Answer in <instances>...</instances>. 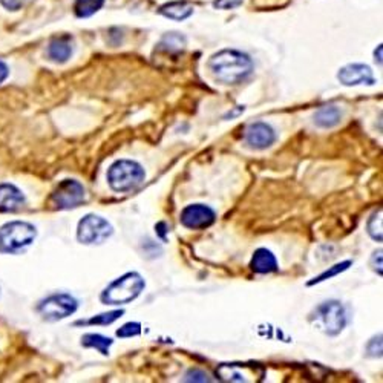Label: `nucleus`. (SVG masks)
I'll return each instance as SVG.
<instances>
[{"label": "nucleus", "instance_id": "c756f323", "mask_svg": "<svg viewBox=\"0 0 383 383\" xmlns=\"http://www.w3.org/2000/svg\"><path fill=\"white\" fill-rule=\"evenodd\" d=\"M8 74H9L8 67H6V64L2 60H0V85H2V83L6 80Z\"/></svg>", "mask_w": 383, "mask_h": 383}, {"label": "nucleus", "instance_id": "1a4fd4ad", "mask_svg": "<svg viewBox=\"0 0 383 383\" xmlns=\"http://www.w3.org/2000/svg\"><path fill=\"white\" fill-rule=\"evenodd\" d=\"M217 219V213H215L209 205L204 204H190L184 207L181 212L180 221L185 229L190 230H204L210 227Z\"/></svg>", "mask_w": 383, "mask_h": 383}, {"label": "nucleus", "instance_id": "4be33fe9", "mask_svg": "<svg viewBox=\"0 0 383 383\" xmlns=\"http://www.w3.org/2000/svg\"><path fill=\"white\" fill-rule=\"evenodd\" d=\"M367 231L368 235L377 241V242H382L383 239V233H382V209H379V212H375L371 215V218L368 219V224H367Z\"/></svg>", "mask_w": 383, "mask_h": 383}, {"label": "nucleus", "instance_id": "6e6552de", "mask_svg": "<svg viewBox=\"0 0 383 383\" xmlns=\"http://www.w3.org/2000/svg\"><path fill=\"white\" fill-rule=\"evenodd\" d=\"M86 200V190L77 180H63L51 195V204L54 209L69 210L79 207Z\"/></svg>", "mask_w": 383, "mask_h": 383}, {"label": "nucleus", "instance_id": "2eb2a0df", "mask_svg": "<svg viewBox=\"0 0 383 383\" xmlns=\"http://www.w3.org/2000/svg\"><path fill=\"white\" fill-rule=\"evenodd\" d=\"M158 13L167 18H172V21L181 22L193 14V5L188 2V0H175V2L163 5L160 9H158Z\"/></svg>", "mask_w": 383, "mask_h": 383}, {"label": "nucleus", "instance_id": "bb28decb", "mask_svg": "<svg viewBox=\"0 0 383 383\" xmlns=\"http://www.w3.org/2000/svg\"><path fill=\"white\" fill-rule=\"evenodd\" d=\"M244 0H215L213 6L218 9H233L238 8Z\"/></svg>", "mask_w": 383, "mask_h": 383}, {"label": "nucleus", "instance_id": "b1692460", "mask_svg": "<svg viewBox=\"0 0 383 383\" xmlns=\"http://www.w3.org/2000/svg\"><path fill=\"white\" fill-rule=\"evenodd\" d=\"M142 334V324L138 322H127L120 330H117V336L121 339H127V338H135V336Z\"/></svg>", "mask_w": 383, "mask_h": 383}, {"label": "nucleus", "instance_id": "9b49d317", "mask_svg": "<svg viewBox=\"0 0 383 383\" xmlns=\"http://www.w3.org/2000/svg\"><path fill=\"white\" fill-rule=\"evenodd\" d=\"M275 142H276L275 129L267 123H263V121L250 125L246 130V144L250 149H255V151H264V149L273 146Z\"/></svg>", "mask_w": 383, "mask_h": 383}, {"label": "nucleus", "instance_id": "dca6fc26", "mask_svg": "<svg viewBox=\"0 0 383 383\" xmlns=\"http://www.w3.org/2000/svg\"><path fill=\"white\" fill-rule=\"evenodd\" d=\"M72 55V42L69 37L54 39L48 46V59L54 63H67Z\"/></svg>", "mask_w": 383, "mask_h": 383}, {"label": "nucleus", "instance_id": "412c9836", "mask_svg": "<svg viewBox=\"0 0 383 383\" xmlns=\"http://www.w3.org/2000/svg\"><path fill=\"white\" fill-rule=\"evenodd\" d=\"M123 310H114L109 313H101L98 316L91 317L89 321H79L76 322V325H110L114 324L117 319H120L121 316H123Z\"/></svg>", "mask_w": 383, "mask_h": 383}, {"label": "nucleus", "instance_id": "f3484780", "mask_svg": "<svg viewBox=\"0 0 383 383\" xmlns=\"http://www.w3.org/2000/svg\"><path fill=\"white\" fill-rule=\"evenodd\" d=\"M342 121V112L336 106H325L321 108L314 114V125L322 129L336 127Z\"/></svg>", "mask_w": 383, "mask_h": 383}, {"label": "nucleus", "instance_id": "f257e3e1", "mask_svg": "<svg viewBox=\"0 0 383 383\" xmlns=\"http://www.w3.org/2000/svg\"><path fill=\"white\" fill-rule=\"evenodd\" d=\"M209 69L222 85H238L253 72V62L247 54L236 50H222L212 55Z\"/></svg>", "mask_w": 383, "mask_h": 383}, {"label": "nucleus", "instance_id": "20e7f679", "mask_svg": "<svg viewBox=\"0 0 383 383\" xmlns=\"http://www.w3.org/2000/svg\"><path fill=\"white\" fill-rule=\"evenodd\" d=\"M144 178L146 172L143 166L132 160H118L108 171L109 188L118 193L135 190L143 184Z\"/></svg>", "mask_w": 383, "mask_h": 383}, {"label": "nucleus", "instance_id": "a878e982", "mask_svg": "<svg viewBox=\"0 0 383 383\" xmlns=\"http://www.w3.org/2000/svg\"><path fill=\"white\" fill-rule=\"evenodd\" d=\"M184 380L185 382H212L207 372H204L201 370H190L188 375H185Z\"/></svg>", "mask_w": 383, "mask_h": 383}, {"label": "nucleus", "instance_id": "f8f14e48", "mask_svg": "<svg viewBox=\"0 0 383 383\" xmlns=\"http://www.w3.org/2000/svg\"><path fill=\"white\" fill-rule=\"evenodd\" d=\"M25 205V195L14 184H0V212L13 213Z\"/></svg>", "mask_w": 383, "mask_h": 383}, {"label": "nucleus", "instance_id": "39448f33", "mask_svg": "<svg viewBox=\"0 0 383 383\" xmlns=\"http://www.w3.org/2000/svg\"><path fill=\"white\" fill-rule=\"evenodd\" d=\"M313 321L326 336H338L347 326V311L339 301H326L316 307Z\"/></svg>", "mask_w": 383, "mask_h": 383}, {"label": "nucleus", "instance_id": "5701e85b", "mask_svg": "<svg viewBox=\"0 0 383 383\" xmlns=\"http://www.w3.org/2000/svg\"><path fill=\"white\" fill-rule=\"evenodd\" d=\"M351 264H353V263H351V261H345V263H341V264H336V265H333V267H331L330 270H326V272H324V273H322L321 276H317V278H314V279H313V281H310V282H308V285L321 284V282L326 281V279H330V278H333V276H336V275H339V273L345 272V270H348Z\"/></svg>", "mask_w": 383, "mask_h": 383}, {"label": "nucleus", "instance_id": "aec40b11", "mask_svg": "<svg viewBox=\"0 0 383 383\" xmlns=\"http://www.w3.org/2000/svg\"><path fill=\"white\" fill-rule=\"evenodd\" d=\"M105 5V0H76L74 4V13L77 17L85 18L94 16Z\"/></svg>", "mask_w": 383, "mask_h": 383}, {"label": "nucleus", "instance_id": "423d86ee", "mask_svg": "<svg viewBox=\"0 0 383 383\" xmlns=\"http://www.w3.org/2000/svg\"><path fill=\"white\" fill-rule=\"evenodd\" d=\"M112 235H114L112 224L96 213L86 215L77 226V239L85 246H100Z\"/></svg>", "mask_w": 383, "mask_h": 383}, {"label": "nucleus", "instance_id": "7ed1b4c3", "mask_svg": "<svg viewBox=\"0 0 383 383\" xmlns=\"http://www.w3.org/2000/svg\"><path fill=\"white\" fill-rule=\"evenodd\" d=\"M37 238V229L30 222L11 221L0 227V253L18 255Z\"/></svg>", "mask_w": 383, "mask_h": 383}, {"label": "nucleus", "instance_id": "393cba45", "mask_svg": "<svg viewBox=\"0 0 383 383\" xmlns=\"http://www.w3.org/2000/svg\"><path fill=\"white\" fill-rule=\"evenodd\" d=\"M370 358H382V334L372 338L367 347Z\"/></svg>", "mask_w": 383, "mask_h": 383}, {"label": "nucleus", "instance_id": "cd10ccee", "mask_svg": "<svg viewBox=\"0 0 383 383\" xmlns=\"http://www.w3.org/2000/svg\"><path fill=\"white\" fill-rule=\"evenodd\" d=\"M370 264H371L372 270H375L379 276H382V250H377V251H375V253H372Z\"/></svg>", "mask_w": 383, "mask_h": 383}, {"label": "nucleus", "instance_id": "c85d7f7f", "mask_svg": "<svg viewBox=\"0 0 383 383\" xmlns=\"http://www.w3.org/2000/svg\"><path fill=\"white\" fill-rule=\"evenodd\" d=\"M26 0H0V4H2L6 9H11V11H17V9H21L25 5Z\"/></svg>", "mask_w": 383, "mask_h": 383}, {"label": "nucleus", "instance_id": "6ab92c4d", "mask_svg": "<svg viewBox=\"0 0 383 383\" xmlns=\"http://www.w3.org/2000/svg\"><path fill=\"white\" fill-rule=\"evenodd\" d=\"M185 37L180 33H167L166 35H163V39L160 40V50L166 51V52H180L185 48Z\"/></svg>", "mask_w": 383, "mask_h": 383}, {"label": "nucleus", "instance_id": "ddd939ff", "mask_svg": "<svg viewBox=\"0 0 383 383\" xmlns=\"http://www.w3.org/2000/svg\"><path fill=\"white\" fill-rule=\"evenodd\" d=\"M217 372L224 382H251L248 377L256 376L250 365H239V363H224Z\"/></svg>", "mask_w": 383, "mask_h": 383}, {"label": "nucleus", "instance_id": "4468645a", "mask_svg": "<svg viewBox=\"0 0 383 383\" xmlns=\"http://www.w3.org/2000/svg\"><path fill=\"white\" fill-rule=\"evenodd\" d=\"M250 267L255 273H259V275L275 273L279 268L276 256L268 248H258L255 251L253 258H251Z\"/></svg>", "mask_w": 383, "mask_h": 383}, {"label": "nucleus", "instance_id": "f03ea898", "mask_svg": "<svg viewBox=\"0 0 383 383\" xmlns=\"http://www.w3.org/2000/svg\"><path fill=\"white\" fill-rule=\"evenodd\" d=\"M146 282L137 272H129L112 281L100 295V301L106 305H125L135 301L143 293Z\"/></svg>", "mask_w": 383, "mask_h": 383}, {"label": "nucleus", "instance_id": "9d476101", "mask_svg": "<svg viewBox=\"0 0 383 383\" xmlns=\"http://www.w3.org/2000/svg\"><path fill=\"white\" fill-rule=\"evenodd\" d=\"M338 80L343 86H359V85H375L376 79L368 64L350 63L338 72Z\"/></svg>", "mask_w": 383, "mask_h": 383}, {"label": "nucleus", "instance_id": "a211bd4d", "mask_svg": "<svg viewBox=\"0 0 383 383\" xmlns=\"http://www.w3.org/2000/svg\"><path fill=\"white\" fill-rule=\"evenodd\" d=\"M114 343L110 338H106V336L96 334V333H88L81 338V345L86 348H96L100 351L103 356H109V347Z\"/></svg>", "mask_w": 383, "mask_h": 383}, {"label": "nucleus", "instance_id": "0eeeda50", "mask_svg": "<svg viewBox=\"0 0 383 383\" xmlns=\"http://www.w3.org/2000/svg\"><path fill=\"white\" fill-rule=\"evenodd\" d=\"M77 308L79 302L74 296L68 293H54L40 301L37 311L40 313L45 321L57 322L76 313Z\"/></svg>", "mask_w": 383, "mask_h": 383}]
</instances>
